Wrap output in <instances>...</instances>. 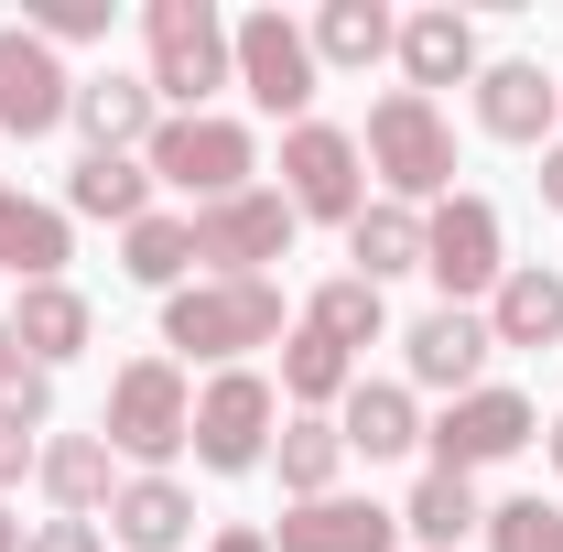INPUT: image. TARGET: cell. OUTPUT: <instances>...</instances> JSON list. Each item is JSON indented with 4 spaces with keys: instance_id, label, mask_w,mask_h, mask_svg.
<instances>
[{
    "instance_id": "1",
    "label": "cell",
    "mask_w": 563,
    "mask_h": 552,
    "mask_svg": "<svg viewBox=\"0 0 563 552\" xmlns=\"http://www.w3.org/2000/svg\"><path fill=\"white\" fill-rule=\"evenodd\" d=\"M292 336V314H282V281H185V292H163V357L185 368H250L261 346Z\"/></svg>"
},
{
    "instance_id": "2",
    "label": "cell",
    "mask_w": 563,
    "mask_h": 552,
    "mask_svg": "<svg viewBox=\"0 0 563 552\" xmlns=\"http://www.w3.org/2000/svg\"><path fill=\"white\" fill-rule=\"evenodd\" d=\"M98 433L131 477H174V455L196 444V379L152 346V357H120L109 368V401H98Z\"/></svg>"
},
{
    "instance_id": "3",
    "label": "cell",
    "mask_w": 563,
    "mask_h": 552,
    "mask_svg": "<svg viewBox=\"0 0 563 552\" xmlns=\"http://www.w3.org/2000/svg\"><path fill=\"white\" fill-rule=\"evenodd\" d=\"M357 152H368V174H379L390 207H444L455 196V120H444V98H412V87L368 98Z\"/></svg>"
},
{
    "instance_id": "4",
    "label": "cell",
    "mask_w": 563,
    "mask_h": 552,
    "mask_svg": "<svg viewBox=\"0 0 563 552\" xmlns=\"http://www.w3.org/2000/svg\"><path fill=\"white\" fill-rule=\"evenodd\" d=\"M141 163H152L163 196H185V217L261 185V141H250V120H228V109H174L163 131L141 141Z\"/></svg>"
},
{
    "instance_id": "5",
    "label": "cell",
    "mask_w": 563,
    "mask_h": 552,
    "mask_svg": "<svg viewBox=\"0 0 563 552\" xmlns=\"http://www.w3.org/2000/svg\"><path fill=\"white\" fill-rule=\"evenodd\" d=\"M141 55H152V98H163V120L174 109H217V87H239V44H228V22H217V0H152L141 11Z\"/></svg>"
},
{
    "instance_id": "6",
    "label": "cell",
    "mask_w": 563,
    "mask_h": 552,
    "mask_svg": "<svg viewBox=\"0 0 563 552\" xmlns=\"http://www.w3.org/2000/svg\"><path fill=\"white\" fill-rule=\"evenodd\" d=\"M272 433H282V379L272 368H207V390H196V466L207 477H250V466H272Z\"/></svg>"
},
{
    "instance_id": "7",
    "label": "cell",
    "mask_w": 563,
    "mask_h": 552,
    "mask_svg": "<svg viewBox=\"0 0 563 552\" xmlns=\"http://www.w3.org/2000/svg\"><path fill=\"white\" fill-rule=\"evenodd\" d=\"M282 207L303 217V228H357V207H368V152H357V131L292 120L282 131Z\"/></svg>"
},
{
    "instance_id": "8",
    "label": "cell",
    "mask_w": 563,
    "mask_h": 552,
    "mask_svg": "<svg viewBox=\"0 0 563 552\" xmlns=\"http://www.w3.org/2000/svg\"><path fill=\"white\" fill-rule=\"evenodd\" d=\"M228 44H239V87H250V109L261 120H314V87H325V66H314V33L292 22V11H239L228 22Z\"/></svg>"
},
{
    "instance_id": "9",
    "label": "cell",
    "mask_w": 563,
    "mask_h": 552,
    "mask_svg": "<svg viewBox=\"0 0 563 552\" xmlns=\"http://www.w3.org/2000/svg\"><path fill=\"white\" fill-rule=\"evenodd\" d=\"M292 239H303V217L282 207V185L196 207V281H272V261H292Z\"/></svg>"
},
{
    "instance_id": "10",
    "label": "cell",
    "mask_w": 563,
    "mask_h": 552,
    "mask_svg": "<svg viewBox=\"0 0 563 552\" xmlns=\"http://www.w3.org/2000/svg\"><path fill=\"white\" fill-rule=\"evenodd\" d=\"M422 272H433V303H488V292H498V272H509V228H498L488 196L422 207Z\"/></svg>"
},
{
    "instance_id": "11",
    "label": "cell",
    "mask_w": 563,
    "mask_h": 552,
    "mask_svg": "<svg viewBox=\"0 0 563 552\" xmlns=\"http://www.w3.org/2000/svg\"><path fill=\"white\" fill-rule=\"evenodd\" d=\"M422 444H433V466H455V477H488L509 466L520 444H542V401L531 390H466V401H444V412L422 422Z\"/></svg>"
},
{
    "instance_id": "12",
    "label": "cell",
    "mask_w": 563,
    "mask_h": 552,
    "mask_svg": "<svg viewBox=\"0 0 563 552\" xmlns=\"http://www.w3.org/2000/svg\"><path fill=\"white\" fill-rule=\"evenodd\" d=\"M488 357H498V336H488L477 303H422L412 325H401V379L412 390L466 401V390H488Z\"/></svg>"
},
{
    "instance_id": "13",
    "label": "cell",
    "mask_w": 563,
    "mask_h": 552,
    "mask_svg": "<svg viewBox=\"0 0 563 552\" xmlns=\"http://www.w3.org/2000/svg\"><path fill=\"white\" fill-rule=\"evenodd\" d=\"M66 109H76L66 55H55L33 22H0V141H44V131H66Z\"/></svg>"
},
{
    "instance_id": "14",
    "label": "cell",
    "mask_w": 563,
    "mask_h": 552,
    "mask_svg": "<svg viewBox=\"0 0 563 552\" xmlns=\"http://www.w3.org/2000/svg\"><path fill=\"white\" fill-rule=\"evenodd\" d=\"M477 131L509 141V152L563 141V76L542 66V55H498V66H477Z\"/></svg>"
},
{
    "instance_id": "15",
    "label": "cell",
    "mask_w": 563,
    "mask_h": 552,
    "mask_svg": "<svg viewBox=\"0 0 563 552\" xmlns=\"http://www.w3.org/2000/svg\"><path fill=\"white\" fill-rule=\"evenodd\" d=\"M272 552H401V509H379V498H357V487L292 498L272 520Z\"/></svg>"
},
{
    "instance_id": "16",
    "label": "cell",
    "mask_w": 563,
    "mask_h": 552,
    "mask_svg": "<svg viewBox=\"0 0 563 552\" xmlns=\"http://www.w3.org/2000/svg\"><path fill=\"white\" fill-rule=\"evenodd\" d=\"M66 131L87 141V152H141V141L163 131V98H152V76H131V66H98V76H76Z\"/></svg>"
},
{
    "instance_id": "17",
    "label": "cell",
    "mask_w": 563,
    "mask_h": 552,
    "mask_svg": "<svg viewBox=\"0 0 563 552\" xmlns=\"http://www.w3.org/2000/svg\"><path fill=\"white\" fill-rule=\"evenodd\" d=\"M336 433H347V466H401V455L422 444V390L357 368V390L336 401Z\"/></svg>"
},
{
    "instance_id": "18",
    "label": "cell",
    "mask_w": 563,
    "mask_h": 552,
    "mask_svg": "<svg viewBox=\"0 0 563 552\" xmlns=\"http://www.w3.org/2000/svg\"><path fill=\"white\" fill-rule=\"evenodd\" d=\"M390 55H401V87H412V98H433V87H477V66H488V55H477V22H466L455 0L401 11V44H390Z\"/></svg>"
},
{
    "instance_id": "19",
    "label": "cell",
    "mask_w": 563,
    "mask_h": 552,
    "mask_svg": "<svg viewBox=\"0 0 563 552\" xmlns=\"http://www.w3.org/2000/svg\"><path fill=\"white\" fill-rule=\"evenodd\" d=\"M11 346H22L33 368H66V357L98 346V303H87L76 281H22V292H11Z\"/></svg>"
},
{
    "instance_id": "20",
    "label": "cell",
    "mask_w": 563,
    "mask_h": 552,
    "mask_svg": "<svg viewBox=\"0 0 563 552\" xmlns=\"http://www.w3.org/2000/svg\"><path fill=\"white\" fill-rule=\"evenodd\" d=\"M66 261H76V217L55 196L0 185V272H11V292L22 281H66Z\"/></svg>"
},
{
    "instance_id": "21",
    "label": "cell",
    "mask_w": 563,
    "mask_h": 552,
    "mask_svg": "<svg viewBox=\"0 0 563 552\" xmlns=\"http://www.w3.org/2000/svg\"><path fill=\"white\" fill-rule=\"evenodd\" d=\"M33 487L55 498V520H109V498H120V455H109V433H44Z\"/></svg>"
},
{
    "instance_id": "22",
    "label": "cell",
    "mask_w": 563,
    "mask_h": 552,
    "mask_svg": "<svg viewBox=\"0 0 563 552\" xmlns=\"http://www.w3.org/2000/svg\"><path fill=\"white\" fill-rule=\"evenodd\" d=\"M152 196H163V185H152V163H141V152H76L55 207H66V217H98V228H141Z\"/></svg>"
},
{
    "instance_id": "23",
    "label": "cell",
    "mask_w": 563,
    "mask_h": 552,
    "mask_svg": "<svg viewBox=\"0 0 563 552\" xmlns=\"http://www.w3.org/2000/svg\"><path fill=\"white\" fill-rule=\"evenodd\" d=\"M109 542H120V552H185V542H196V487H185V477H120V498H109Z\"/></svg>"
},
{
    "instance_id": "24",
    "label": "cell",
    "mask_w": 563,
    "mask_h": 552,
    "mask_svg": "<svg viewBox=\"0 0 563 552\" xmlns=\"http://www.w3.org/2000/svg\"><path fill=\"white\" fill-rule=\"evenodd\" d=\"M477 314H488L498 346H563V272H553V261H509Z\"/></svg>"
},
{
    "instance_id": "25",
    "label": "cell",
    "mask_w": 563,
    "mask_h": 552,
    "mask_svg": "<svg viewBox=\"0 0 563 552\" xmlns=\"http://www.w3.org/2000/svg\"><path fill=\"white\" fill-rule=\"evenodd\" d=\"M466 531H488V498H477V477H455V466H422L412 498H401V542L455 552Z\"/></svg>"
},
{
    "instance_id": "26",
    "label": "cell",
    "mask_w": 563,
    "mask_h": 552,
    "mask_svg": "<svg viewBox=\"0 0 563 552\" xmlns=\"http://www.w3.org/2000/svg\"><path fill=\"white\" fill-rule=\"evenodd\" d=\"M272 466H282V509H292V498H336V487H347V433L314 422V412H282Z\"/></svg>"
},
{
    "instance_id": "27",
    "label": "cell",
    "mask_w": 563,
    "mask_h": 552,
    "mask_svg": "<svg viewBox=\"0 0 563 552\" xmlns=\"http://www.w3.org/2000/svg\"><path fill=\"white\" fill-rule=\"evenodd\" d=\"M292 325L357 357V346L390 336V292H379V281H357V272H336V281H314V292H303V314H292Z\"/></svg>"
},
{
    "instance_id": "28",
    "label": "cell",
    "mask_w": 563,
    "mask_h": 552,
    "mask_svg": "<svg viewBox=\"0 0 563 552\" xmlns=\"http://www.w3.org/2000/svg\"><path fill=\"white\" fill-rule=\"evenodd\" d=\"M314 66H336V76H368L390 44H401V11H379V0H325L314 22Z\"/></svg>"
},
{
    "instance_id": "29",
    "label": "cell",
    "mask_w": 563,
    "mask_h": 552,
    "mask_svg": "<svg viewBox=\"0 0 563 552\" xmlns=\"http://www.w3.org/2000/svg\"><path fill=\"white\" fill-rule=\"evenodd\" d=\"M120 272H131L141 292H185V281H196V217L152 207L141 228H120Z\"/></svg>"
},
{
    "instance_id": "30",
    "label": "cell",
    "mask_w": 563,
    "mask_h": 552,
    "mask_svg": "<svg viewBox=\"0 0 563 552\" xmlns=\"http://www.w3.org/2000/svg\"><path fill=\"white\" fill-rule=\"evenodd\" d=\"M357 390V357L347 346H325V336H282V412H314V422H336V401Z\"/></svg>"
},
{
    "instance_id": "31",
    "label": "cell",
    "mask_w": 563,
    "mask_h": 552,
    "mask_svg": "<svg viewBox=\"0 0 563 552\" xmlns=\"http://www.w3.org/2000/svg\"><path fill=\"white\" fill-rule=\"evenodd\" d=\"M347 272H357V281H401V272H422V207L368 196V207H357V228H347Z\"/></svg>"
},
{
    "instance_id": "32",
    "label": "cell",
    "mask_w": 563,
    "mask_h": 552,
    "mask_svg": "<svg viewBox=\"0 0 563 552\" xmlns=\"http://www.w3.org/2000/svg\"><path fill=\"white\" fill-rule=\"evenodd\" d=\"M488 552H563V509L553 498H498L488 509Z\"/></svg>"
},
{
    "instance_id": "33",
    "label": "cell",
    "mask_w": 563,
    "mask_h": 552,
    "mask_svg": "<svg viewBox=\"0 0 563 552\" xmlns=\"http://www.w3.org/2000/svg\"><path fill=\"white\" fill-rule=\"evenodd\" d=\"M22 22H33L55 55H66V44H109V0H33Z\"/></svg>"
},
{
    "instance_id": "34",
    "label": "cell",
    "mask_w": 563,
    "mask_h": 552,
    "mask_svg": "<svg viewBox=\"0 0 563 552\" xmlns=\"http://www.w3.org/2000/svg\"><path fill=\"white\" fill-rule=\"evenodd\" d=\"M22 552H109V531H98V520H33Z\"/></svg>"
},
{
    "instance_id": "35",
    "label": "cell",
    "mask_w": 563,
    "mask_h": 552,
    "mask_svg": "<svg viewBox=\"0 0 563 552\" xmlns=\"http://www.w3.org/2000/svg\"><path fill=\"white\" fill-rule=\"evenodd\" d=\"M33 455H44V433H22V422H0V487L33 477Z\"/></svg>"
},
{
    "instance_id": "36",
    "label": "cell",
    "mask_w": 563,
    "mask_h": 552,
    "mask_svg": "<svg viewBox=\"0 0 563 552\" xmlns=\"http://www.w3.org/2000/svg\"><path fill=\"white\" fill-rule=\"evenodd\" d=\"M207 552H272V531H261V520H217Z\"/></svg>"
},
{
    "instance_id": "37",
    "label": "cell",
    "mask_w": 563,
    "mask_h": 552,
    "mask_svg": "<svg viewBox=\"0 0 563 552\" xmlns=\"http://www.w3.org/2000/svg\"><path fill=\"white\" fill-rule=\"evenodd\" d=\"M531 185H542V207L563 217V141H542V174H531Z\"/></svg>"
},
{
    "instance_id": "38",
    "label": "cell",
    "mask_w": 563,
    "mask_h": 552,
    "mask_svg": "<svg viewBox=\"0 0 563 552\" xmlns=\"http://www.w3.org/2000/svg\"><path fill=\"white\" fill-rule=\"evenodd\" d=\"M22 368H33V357H22V346H11V314H0V390H11V379H22Z\"/></svg>"
},
{
    "instance_id": "39",
    "label": "cell",
    "mask_w": 563,
    "mask_h": 552,
    "mask_svg": "<svg viewBox=\"0 0 563 552\" xmlns=\"http://www.w3.org/2000/svg\"><path fill=\"white\" fill-rule=\"evenodd\" d=\"M542 455H553V477H563V412H553V422H542Z\"/></svg>"
},
{
    "instance_id": "40",
    "label": "cell",
    "mask_w": 563,
    "mask_h": 552,
    "mask_svg": "<svg viewBox=\"0 0 563 552\" xmlns=\"http://www.w3.org/2000/svg\"><path fill=\"white\" fill-rule=\"evenodd\" d=\"M0 552H22V520H11V509H0Z\"/></svg>"
}]
</instances>
